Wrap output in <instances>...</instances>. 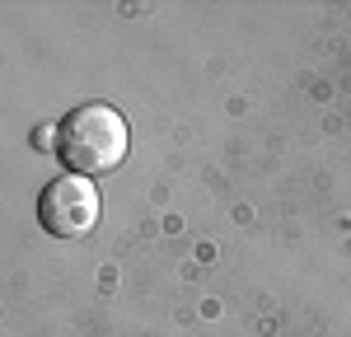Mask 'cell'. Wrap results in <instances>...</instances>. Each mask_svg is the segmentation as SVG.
Instances as JSON below:
<instances>
[{
	"instance_id": "obj_1",
	"label": "cell",
	"mask_w": 351,
	"mask_h": 337,
	"mask_svg": "<svg viewBox=\"0 0 351 337\" xmlns=\"http://www.w3.org/2000/svg\"><path fill=\"white\" fill-rule=\"evenodd\" d=\"M56 155L80 178L117 168L127 160V122H122V112L108 108V103H80L75 112H66V122L56 127Z\"/></svg>"
},
{
	"instance_id": "obj_2",
	"label": "cell",
	"mask_w": 351,
	"mask_h": 337,
	"mask_svg": "<svg viewBox=\"0 0 351 337\" xmlns=\"http://www.w3.org/2000/svg\"><path fill=\"white\" fill-rule=\"evenodd\" d=\"M38 221L56 239H84L99 225V192H94V183L80 178V173L52 178L43 188V197H38Z\"/></svg>"
}]
</instances>
